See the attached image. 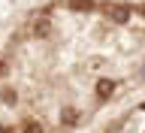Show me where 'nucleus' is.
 Returning a JSON list of instances; mask_svg holds the SVG:
<instances>
[{"instance_id":"f257e3e1","label":"nucleus","mask_w":145,"mask_h":133,"mask_svg":"<svg viewBox=\"0 0 145 133\" xmlns=\"http://www.w3.org/2000/svg\"><path fill=\"white\" fill-rule=\"evenodd\" d=\"M52 30V21H48V15H36L33 21H30V27H27V33L30 36H45Z\"/></svg>"},{"instance_id":"f03ea898","label":"nucleus","mask_w":145,"mask_h":133,"mask_svg":"<svg viewBox=\"0 0 145 133\" xmlns=\"http://www.w3.org/2000/svg\"><path fill=\"white\" fill-rule=\"evenodd\" d=\"M115 88H118V85H115V82H112V79H103V82H100V85H97V97H100V100L112 97V94H115Z\"/></svg>"},{"instance_id":"7ed1b4c3","label":"nucleus","mask_w":145,"mask_h":133,"mask_svg":"<svg viewBox=\"0 0 145 133\" xmlns=\"http://www.w3.org/2000/svg\"><path fill=\"white\" fill-rule=\"evenodd\" d=\"M67 6L76 9V12H88V9H94L97 3H94V0H67Z\"/></svg>"},{"instance_id":"20e7f679","label":"nucleus","mask_w":145,"mask_h":133,"mask_svg":"<svg viewBox=\"0 0 145 133\" xmlns=\"http://www.w3.org/2000/svg\"><path fill=\"white\" fill-rule=\"evenodd\" d=\"M127 15H130L127 6H115V9H112V18H115V21H127Z\"/></svg>"},{"instance_id":"39448f33","label":"nucleus","mask_w":145,"mask_h":133,"mask_svg":"<svg viewBox=\"0 0 145 133\" xmlns=\"http://www.w3.org/2000/svg\"><path fill=\"white\" fill-rule=\"evenodd\" d=\"M24 133H42V130H39L36 124H27V127H24Z\"/></svg>"},{"instance_id":"423d86ee","label":"nucleus","mask_w":145,"mask_h":133,"mask_svg":"<svg viewBox=\"0 0 145 133\" xmlns=\"http://www.w3.org/2000/svg\"><path fill=\"white\" fill-rule=\"evenodd\" d=\"M3 73H6V64H3V61H0V76H3Z\"/></svg>"},{"instance_id":"0eeeda50","label":"nucleus","mask_w":145,"mask_h":133,"mask_svg":"<svg viewBox=\"0 0 145 133\" xmlns=\"http://www.w3.org/2000/svg\"><path fill=\"white\" fill-rule=\"evenodd\" d=\"M139 79H142V82H145V67H142V70H139Z\"/></svg>"},{"instance_id":"6e6552de","label":"nucleus","mask_w":145,"mask_h":133,"mask_svg":"<svg viewBox=\"0 0 145 133\" xmlns=\"http://www.w3.org/2000/svg\"><path fill=\"white\" fill-rule=\"evenodd\" d=\"M142 12H145V6H142Z\"/></svg>"}]
</instances>
